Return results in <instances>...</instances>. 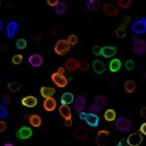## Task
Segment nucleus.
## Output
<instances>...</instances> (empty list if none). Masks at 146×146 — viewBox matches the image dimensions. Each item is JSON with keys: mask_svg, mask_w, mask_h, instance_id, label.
Wrapping results in <instances>:
<instances>
[{"mask_svg": "<svg viewBox=\"0 0 146 146\" xmlns=\"http://www.w3.org/2000/svg\"><path fill=\"white\" fill-rule=\"evenodd\" d=\"M70 47L71 46L69 45L66 39H60L54 47V52L58 56H63L70 51Z\"/></svg>", "mask_w": 146, "mask_h": 146, "instance_id": "nucleus-1", "label": "nucleus"}, {"mask_svg": "<svg viewBox=\"0 0 146 146\" xmlns=\"http://www.w3.org/2000/svg\"><path fill=\"white\" fill-rule=\"evenodd\" d=\"M115 129L117 131H121V133H127L131 129L133 124L131 121L128 118H125V117H120L119 119L115 120Z\"/></svg>", "mask_w": 146, "mask_h": 146, "instance_id": "nucleus-2", "label": "nucleus"}, {"mask_svg": "<svg viewBox=\"0 0 146 146\" xmlns=\"http://www.w3.org/2000/svg\"><path fill=\"white\" fill-rule=\"evenodd\" d=\"M107 98L104 95H98L94 98V104L89 107L92 112H98L106 105Z\"/></svg>", "mask_w": 146, "mask_h": 146, "instance_id": "nucleus-3", "label": "nucleus"}, {"mask_svg": "<svg viewBox=\"0 0 146 146\" xmlns=\"http://www.w3.org/2000/svg\"><path fill=\"white\" fill-rule=\"evenodd\" d=\"M131 41L133 42V52L135 55L141 56L145 54L146 52V42L144 40H141L138 37H133Z\"/></svg>", "mask_w": 146, "mask_h": 146, "instance_id": "nucleus-4", "label": "nucleus"}, {"mask_svg": "<svg viewBox=\"0 0 146 146\" xmlns=\"http://www.w3.org/2000/svg\"><path fill=\"white\" fill-rule=\"evenodd\" d=\"M131 31L135 34H143L146 32V18H140L131 25Z\"/></svg>", "mask_w": 146, "mask_h": 146, "instance_id": "nucleus-5", "label": "nucleus"}, {"mask_svg": "<svg viewBox=\"0 0 146 146\" xmlns=\"http://www.w3.org/2000/svg\"><path fill=\"white\" fill-rule=\"evenodd\" d=\"M51 80L53 83L58 86V88H65L68 84V80L64 75H62L58 72H54L51 75Z\"/></svg>", "mask_w": 146, "mask_h": 146, "instance_id": "nucleus-6", "label": "nucleus"}, {"mask_svg": "<svg viewBox=\"0 0 146 146\" xmlns=\"http://www.w3.org/2000/svg\"><path fill=\"white\" fill-rule=\"evenodd\" d=\"M20 29V23L16 21H11L6 25V36L8 39H12L16 36V33Z\"/></svg>", "mask_w": 146, "mask_h": 146, "instance_id": "nucleus-7", "label": "nucleus"}, {"mask_svg": "<svg viewBox=\"0 0 146 146\" xmlns=\"http://www.w3.org/2000/svg\"><path fill=\"white\" fill-rule=\"evenodd\" d=\"M110 133L106 129H100L98 131L96 135V143L98 146H105L107 145L108 137H109Z\"/></svg>", "mask_w": 146, "mask_h": 146, "instance_id": "nucleus-8", "label": "nucleus"}, {"mask_svg": "<svg viewBox=\"0 0 146 146\" xmlns=\"http://www.w3.org/2000/svg\"><path fill=\"white\" fill-rule=\"evenodd\" d=\"M27 62L32 67L37 68L43 65L44 58H43V56H42V55H40V54H32V55H30L28 56Z\"/></svg>", "mask_w": 146, "mask_h": 146, "instance_id": "nucleus-9", "label": "nucleus"}, {"mask_svg": "<svg viewBox=\"0 0 146 146\" xmlns=\"http://www.w3.org/2000/svg\"><path fill=\"white\" fill-rule=\"evenodd\" d=\"M33 135V131H32L31 128H28L27 126H23L21 129H18L17 131V138L21 140H25L30 138Z\"/></svg>", "mask_w": 146, "mask_h": 146, "instance_id": "nucleus-10", "label": "nucleus"}, {"mask_svg": "<svg viewBox=\"0 0 146 146\" xmlns=\"http://www.w3.org/2000/svg\"><path fill=\"white\" fill-rule=\"evenodd\" d=\"M73 137L76 138V139H81V140H85L89 137V129L86 127L82 126V127H78L72 133Z\"/></svg>", "mask_w": 146, "mask_h": 146, "instance_id": "nucleus-11", "label": "nucleus"}, {"mask_svg": "<svg viewBox=\"0 0 146 146\" xmlns=\"http://www.w3.org/2000/svg\"><path fill=\"white\" fill-rule=\"evenodd\" d=\"M127 141L129 146H139L143 141V135H140L139 133H133L129 135Z\"/></svg>", "mask_w": 146, "mask_h": 146, "instance_id": "nucleus-12", "label": "nucleus"}, {"mask_svg": "<svg viewBox=\"0 0 146 146\" xmlns=\"http://www.w3.org/2000/svg\"><path fill=\"white\" fill-rule=\"evenodd\" d=\"M87 104V98L84 96H78L76 100H74V109L76 112H82L84 111L85 107Z\"/></svg>", "mask_w": 146, "mask_h": 146, "instance_id": "nucleus-13", "label": "nucleus"}, {"mask_svg": "<svg viewBox=\"0 0 146 146\" xmlns=\"http://www.w3.org/2000/svg\"><path fill=\"white\" fill-rule=\"evenodd\" d=\"M27 121L30 126L35 129H39L42 126V119L38 114H29L27 116Z\"/></svg>", "mask_w": 146, "mask_h": 146, "instance_id": "nucleus-14", "label": "nucleus"}, {"mask_svg": "<svg viewBox=\"0 0 146 146\" xmlns=\"http://www.w3.org/2000/svg\"><path fill=\"white\" fill-rule=\"evenodd\" d=\"M102 9H103V13L107 16H110V17H117L119 14L117 7L114 6L111 3H105Z\"/></svg>", "mask_w": 146, "mask_h": 146, "instance_id": "nucleus-15", "label": "nucleus"}, {"mask_svg": "<svg viewBox=\"0 0 146 146\" xmlns=\"http://www.w3.org/2000/svg\"><path fill=\"white\" fill-rule=\"evenodd\" d=\"M21 102H22V104L23 105V106L28 107V108H32V107H35L37 105V103H38V100H37V98L33 96H25V98H22Z\"/></svg>", "mask_w": 146, "mask_h": 146, "instance_id": "nucleus-16", "label": "nucleus"}, {"mask_svg": "<svg viewBox=\"0 0 146 146\" xmlns=\"http://www.w3.org/2000/svg\"><path fill=\"white\" fill-rule=\"evenodd\" d=\"M56 100L53 96L45 98V100H44V102H43V108L45 111L52 112L56 109Z\"/></svg>", "mask_w": 146, "mask_h": 146, "instance_id": "nucleus-17", "label": "nucleus"}, {"mask_svg": "<svg viewBox=\"0 0 146 146\" xmlns=\"http://www.w3.org/2000/svg\"><path fill=\"white\" fill-rule=\"evenodd\" d=\"M85 122L89 126L93 127V128H96L98 126V124H100V117L96 114H95V113H89V114H87Z\"/></svg>", "mask_w": 146, "mask_h": 146, "instance_id": "nucleus-18", "label": "nucleus"}, {"mask_svg": "<svg viewBox=\"0 0 146 146\" xmlns=\"http://www.w3.org/2000/svg\"><path fill=\"white\" fill-rule=\"evenodd\" d=\"M58 111H60V116H62L64 120L72 119V113H71V109H70L69 105L62 104L60 107H58Z\"/></svg>", "mask_w": 146, "mask_h": 146, "instance_id": "nucleus-19", "label": "nucleus"}, {"mask_svg": "<svg viewBox=\"0 0 146 146\" xmlns=\"http://www.w3.org/2000/svg\"><path fill=\"white\" fill-rule=\"evenodd\" d=\"M117 53V48L116 47H112V46H105L101 49V55L104 58H112L116 55Z\"/></svg>", "mask_w": 146, "mask_h": 146, "instance_id": "nucleus-20", "label": "nucleus"}, {"mask_svg": "<svg viewBox=\"0 0 146 146\" xmlns=\"http://www.w3.org/2000/svg\"><path fill=\"white\" fill-rule=\"evenodd\" d=\"M92 66H93V69L95 70V72L96 73V74H100V75L103 74L104 71H105V69H106V67H105V64L102 62H101V60H94Z\"/></svg>", "mask_w": 146, "mask_h": 146, "instance_id": "nucleus-21", "label": "nucleus"}, {"mask_svg": "<svg viewBox=\"0 0 146 146\" xmlns=\"http://www.w3.org/2000/svg\"><path fill=\"white\" fill-rule=\"evenodd\" d=\"M65 67L68 71H75L79 68V62L76 60V58H67L66 62H65Z\"/></svg>", "mask_w": 146, "mask_h": 146, "instance_id": "nucleus-22", "label": "nucleus"}, {"mask_svg": "<svg viewBox=\"0 0 146 146\" xmlns=\"http://www.w3.org/2000/svg\"><path fill=\"white\" fill-rule=\"evenodd\" d=\"M40 94L43 98H48L53 96L56 94V89L52 87H41L40 88Z\"/></svg>", "mask_w": 146, "mask_h": 146, "instance_id": "nucleus-23", "label": "nucleus"}, {"mask_svg": "<svg viewBox=\"0 0 146 146\" xmlns=\"http://www.w3.org/2000/svg\"><path fill=\"white\" fill-rule=\"evenodd\" d=\"M74 100H75L74 96H73V94L69 93V92L64 93L62 96V98H60V102H62V104H64V105L71 104V103H73V101Z\"/></svg>", "mask_w": 146, "mask_h": 146, "instance_id": "nucleus-24", "label": "nucleus"}, {"mask_svg": "<svg viewBox=\"0 0 146 146\" xmlns=\"http://www.w3.org/2000/svg\"><path fill=\"white\" fill-rule=\"evenodd\" d=\"M122 67V62L119 58H113V60L109 63V70L111 72H117L121 69Z\"/></svg>", "mask_w": 146, "mask_h": 146, "instance_id": "nucleus-25", "label": "nucleus"}, {"mask_svg": "<svg viewBox=\"0 0 146 146\" xmlns=\"http://www.w3.org/2000/svg\"><path fill=\"white\" fill-rule=\"evenodd\" d=\"M66 11H67V5L63 1H60L58 6L55 7V13L58 16H63L66 13Z\"/></svg>", "mask_w": 146, "mask_h": 146, "instance_id": "nucleus-26", "label": "nucleus"}, {"mask_svg": "<svg viewBox=\"0 0 146 146\" xmlns=\"http://www.w3.org/2000/svg\"><path fill=\"white\" fill-rule=\"evenodd\" d=\"M100 6V0H89L87 1L85 8L88 11H95L96 9H98Z\"/></svg>", "mask_w": 146, "mask_h": 146, "instance_id": "nucleus-27", "label": "nucleus"}, {"mask_svg": "<svg viewBox=\"0 0 146 146\" xmlns=\"http://www.w3.org/2000/svg\"><path fill=\"white\" fill-rule=\"evenodd\" d=\"M104 120L107 122H113L116 120V117H117V114H116V111L114 109H107L106 111L104 112Z\"/></svg>", "mask_w": 146, "mask_h": 146, "instance_id": "nucleus-28", "label": "nucleus"}, {"mask_svg": "<svg viewBox=\"0 0 146 146\" xmlns=\"http://www.w3.org/2000/svg\"><path fill=\"white\" fill-rule=\"evenodd\" d=\"M136 89V84L133 80H128L125 83V91L129 94H133Z\"/></svg>", "mask_w": 146, "mask_h": 146, "instance_id": "nucleus-29", "label": "nucleus"}, {"mask_svg": "<svg viewBox=\"0 0 146 146\" xmlns=\"http://www.w3.org/2000/svg\"><path fill=\"white\" fill-rule=\"evenodd\" d=\"M7 87H8V89L10 90L12 93H17V92H19L21 90V84L19 83V82H11V83H9L8 85H7Z\"/></svg>", "mask_w": 146, "mask_h": 146, "instance_id": "nucleus-30", "label": "nucleus"}, {"mask_svg": "<svg viewBox=\"0 0 146 146\" xmlns=\"http://www.w3.org/2000/svg\"><path fill=\"white\" fill-rule=\"evenodd\" d=\"M117 4H118V6L121 7V8L128 9L129 7H131V4H133V0H118Z\"/></svg>", "mask_w": 146, "mask_h": 146, "instance_id": "nucleus-31", "label": "nucleus"}, {"mask_svg": "<svg viewBox=\"0 0 146 146\" xmlns=\"http://www.w3.org/2000/svg\"><path fill=\"white\" fill-rule=\"evenodd\" d=\"M78 69L83 72H88L90 70V64H89V62L87 60H81V62H79Z\"/></svg>", "mask_w": 146, "mask_h": 146, "instance_id": "nucleus-32", "label": "nucleus"}, {"mask_svg": "<svg viewBox=\"0 0 146 146\" xmlns=\"http://www.w3.org/2000/svg\"><path fill=\"white\" fill-rule=\"evenodd\" d=\"M27 40L23 38H20L16 42V47H17L19 50H25L27 48Z\"/></svg>", "mask_w": 146, "mask_h": 146, "instance_id": "nucleus-33", "label": "nucleus"}, {"mask_svg": "<svg viewBox=\"0 0 146 146\" xmlns=\"http://www.w3.org/2000/svg\"><path fill=\"white\" fill-rule=\"evenodd\" d=\"M66 40L68 41L70 46H76L77 43H78V36L75 34H71L68 36V38Z\"/></svg>", "mask_w": 146, "mask_h": 146, "instance_id": "nucleus-34", "label": "nucleus"}, {"mask_svg": "<svg viewBox=\"0 0 146 146\" xmlns=\"http://www.w3.org/2000/svg\"><path fill=\"white\" fill-rule=\"evenodd\" d=\"M8 115H9V112L5 105L0 104V119H5L8 117Z\"/></svg>", "mask_w": 146, "mask_h": 146, "instance_id": "nucleus-35", "label": "nucleus"}, {"mask_svg": "<svg viewBox=\"0 0 146 146\" xmlns=\"http://www.w3.org/2000/svg\"><path fill=\"white\" fill-rule=\"evenodd\" d=\"M23 62V56L20 55V54H17L12 58V62L15 65H19L20 63H22Z\"/></svg>", "mask_w": 146, "mask_h": 146, "instance_id": "nucleus-36", "label": "nucleus"}, {"mask_svg": "<svg viewBox=\"0 0 146 146\" xmlns=\"http://www.w3.org/2000/svg\"><path fill=\"white\" fill-rule=\"evenodd\" d=\"M115 34H116V36L118 37V38H124V37L126 36V34H127L126 29L121 28V27H118L116 30H115Z\"/></svg>", "mask_w": 146, "mask_h": 146, "instance_id": "nucleus-37", "label": "nucleus"}, {"mask_svg": "<svg viewBox=\"0 0 146 146\" xmlns=\"http://www.w3.org/2000/svg\"><path fill=\"white\" fill-rule=\"evenodd\" d=\"M125 67H126L127 70H133L135 68V62H133V60H127L126 63H125Z\"/></svg>", "mask_w": 146, "mask_h": 146, "instance_id": "nucleus-38", "label": "nucleus"}, {"mask_svg": "<svg viewBox=\"0 0 146 146\" xmlns=\"http://www.w3.org/2000/svg\"><path fill=\"white\" fill-rule=\"evenodd\" d=\"M1 100L3 101L5 104H9L12 101V98H11V96H9V95H4L1 96Z\"/></svg>", "mask_w": 146, "mask_h": 146, "instance_id": "nucleus-39", "label": "nucleus"}, {"mask_svg": "<svg viewBox=\"0 0 146 146\" xmlns=\"http://www.w3.org/2000/svg\"><path fill=\"white\" fill-rule=\"evenodd\" d=\"M101 47L100 46H94L93 48V54L95 56H100L101 55Z\"/></svg>", "mask_w": 146, "mask_h": 146, "instance_id": "nucleus-40", "label": "nucleus"}, {"mask_svg": "<svg viewBox=\"0 0 146 146\" xmlns=\"http://www.w3.org/2000/svg\"><path fill=\"white\" fill-rule=\"evenodd\" d=\"M7 129V124L6 122L4 121L3 119H1V121H0V133H3V131H5Z\"/></svg>", "mask_w": 146, "mask_h": 146, "instance_id": "nucleus-41", "label": "nucleus"}, {"mask_svg": "<svg viewBox=\"0 0 146 146\" xmlns=\"http://www.w3.org/2000/svg\"><path fill=\"white\" fill-rule=\"evenodd\" d=\"M60 3L58 0H47V4L51 7H56L58 6V4Z\"/></svg>", "mask_w": 146, "mask_h": 146, "instance_id": "nucleus-42", "label": "nucleus"}, {"mask_svg": "<svg viewBox=\"0 0 146 146\" xmlns=\"http://www.w3.org/2000/svg\"><path fill=\"white\" fill-rule=\"evenodd\" d=\"M139 131L142 133L143 135H146V123H143V124L140 125Z\"/></svg>", "mask_w": 146, "mask_h": 146, "instance_id": "nucleus-43", "label": "nucleus"}, {"mask_svg": "<svg viewBox=\"0 0 146 146\" xmlns=\"http://www.w3.org/2000/svg\"><path fill=\"white\" fill-rule=\"evenodd\" d=\"M87 114H88V113H86L84 111L80 112L79 113V119L81 120V121H85V120H86V117H87Z\"/></svg>", "mask_w": 146, "mask_h": 146, "instance_id": "nucleus-44", "label": "nucleus"}, {"mask_svg": "<svg viewBox=\"0 0 146 146\" xmlns=\"http://www.w3.org/2000/svg\"><path fill=\"white\" fill-rule=\"evenodd\" d=\"M129 22H131V17H129V16H126V17H124L123 23H124V25H126L127 27H128V25L129 23Z\"/></svg>", "mask_w": 146, "mask_h": 146, "instance_id": "nucleus-45", "label": "nucleus"}, {"mask_svg": "<svg viewBox=\"0 0 146 146\" xmlns=\"http://www.w3.org/2000/svg\"><path fill=\"white\" fill-rule=\"evenodd\" d=\"M118 146H124V145H128V141H127L126 138H123V139H121L119 141V143L117 144Z\"/></svg>", "mask_w": 146, "mask_h": 146, "instance_id": "nucleus-46", "label": "nucleus"}, {"mask_svg": "<svg viewBox=\"0 0 146 146\" xmlns=\"http://www.w3.org/2000/svg\"><path fill=\"white\" fill-rule=\"evenodd\" d=\"M140 116L142 118H146V107H142L140 109Z\"/></svg>", "mask_w": 146, "mask_h": 146, "instance_id": "nucleus-47", "label": "nucleus"}, {"mask_svg": "<svg viewBox=\"0 0 146 146\" xmlns=\"http://www.w3.org/2000/svg\"><path fill=\"white\" fill-rule=\"evenodd\" d=\"M72 125V119H69V120H64V126L65 127H71Z\"/></svg>", "mask_w": 146, "mask_h": 146, "instance_id": "nucleus-48", "label": "nucleus"}, {"mask_svg": "<svg viewBox=\"0 0 146 146\" xmlns=\"http://www.w3.org/2000/svg\"><path fill=\"white\" fill-rule=\"evenodd\" d=\"M56 72L60 73V74H62V75H64V73H65V68H64V67H62V66L58 67V71H56Z\"/></svg>", "mask_w": 146, "mask_h": 146, "instance_id": "nucleus-49", "label": "nucleus"}, {"mask_svg": "<svg viewBox=\"0 0 146 146\" xmlns=\"http://www.w3.org/2000/svg\"><path fill=\"white\" fill-rule=\"evenodd\" d=\"M3 145H4V146H14L15 144H14L13 142H11V141H7V142L4 143Z\"/></svg>", "mask_w": 146, "mask_h": 146, "instance_id": "nucleus-50", "label": "nucleus"}, {"mask_svg": "<svg viewBox=\"0 0 146 146\" xmlns=\"http://www.w3.org/2000/svg\"><path fill=\"white\" fill-rule=\"evenodd\" d=\"M33 39L35 40V41H37L36 43H38V44H39V43H41V41H42V40L40 39V37H39V36H35Z\"/></svg>", "mask_w": 146, "mask_h": 146, "instance_id": "nucleus-51", "label": "nucleus"}, {"mask_svg": "<svg viewBox=\"0 0 146 146\" xmlns=\"http://www.w3.org/2000/svg\"><path fill=\"white\" fill-rule=\"evenodd\" d=\"M0 30H3V27H2V20H0Z\"/></svg>", "mask_w": 146, "mask_h": 146, "instance_id": "nucleus-52", "label": "nucleus"}]
</instances>
